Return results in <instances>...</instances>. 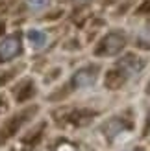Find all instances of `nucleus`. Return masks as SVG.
<instances>
[{"label":"nucleus","instance_id":"obj_4","mask_svg":"<svg viewBox=\"0 0 150 151\" xmlns=\"http://www.w3.org/2000/svg\"><path fill=\"white\" fill-rule=\"evenodd\" d=\"M26 2L33 11H41V9H44V7L48 6V0H26Z\"/></svg>","mask_w":150,"mask_h":151},{"label":"nucleus","instance_id":"obj_2","mask_svg":"<svg viewBox=\"0 0 150 151\" xmlns=\"http://www.w3.org/2000/svg\"><path fill=\"white\" fill-rule=\"evenodd\" d=\"M17 52H19V41L17 39L9 37V39L0 42V59H2V61H7V59L15 57Z\"/></svg>","mask_w":150,"mask_h":151},{"label":"nucleus","instance_id":"obj_3","mask_svg":"<svg viewBox=\"0 0 150 151\" xmlns=\"http://www.w3.org/2000/svg\"><path fill=\"white\" fill-rule=\"evenodd\" d=\"M93 81H95V76H91L89 72H78L74 76L76 87H89V85H93Z\"/></svg>","mask_w":150,"mask_h":151},{"label":"nucleus","instance_id":"obj_1","mask_svg":"<svg viewBox=\"0 0 150 151\" xmlns=\"http://www.w3.org/2000/svg\"><path fill=\"white\" fill-rule=\"evenodd\" d=\"M26 39H28L30 48L41 50V48L47 46L48 35H47V32H43V29H39V28H32V29H28V32H26Z\"/></svg>","mask_w":150,"mask_h":151}]
</instances>
